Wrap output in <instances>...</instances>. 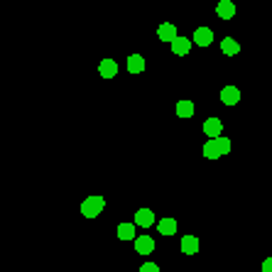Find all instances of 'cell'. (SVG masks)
<instances>
[{"mask_svg":"<svg viewBox=\"0 0 272 272\" xmlns=\"http://www.w3.org/2000/svg\"><path fill=\"white\" fill-rule=\"evenodd\" d=\"M103 209H106V199H103V196H89V199L81 204V213H84L86 218H96Z\"/></svg>","mask_w":272,"mask_h":272,"instance_id":"1","label":"cell"},{"mask_svg":"<svg viewBox=\"0 0 272 272\" xmlns=\"http://www.w3.org/2000/svg\"><path fill=\"white\" fill-rule=\"evenodd\" d=\"M157 37L162 39V42H167V44H172L179 34H177V25H172V22H162L159 27H157Z\"/></svg>","mask_w":272,"mask_h":272,"instance_id":"2","label":"cell"},{"mask_svg":"<svg viewBox=\"0 0 272 272\" xmlns=\"http://www.w3.org/2000/svg\"><path fill=\"white\" fill-rule=\"evenodd\" d=\"M216 15H218L221 20H231V17H236V2H231V0H221V2L216 5Z\"/></svg>","mask_w":272,"mask_h":272,"instance_id":"3","label":"cell"},{"mask_svg":"<svg viewBox=\"0 0 272 272\" xmlns=\"http://www.w3.org/2000/svg\"><path fill=\"white\" fill-rule=\"evenodd\" d=\"M238 101H241V91L236 89V86H223V89H221V103L236 106Z\"/></svg>","mask_w":272,"mask_h":272,"instance_id":"4","label":"cell"},{"mask_svg":"<svg viewBox=\"0 0 272 272\" xmlns=\"http://www.w3.org/2000/svg\"><path fill=\"white\" fill-rule=\"evenodd\" d=\"M204 157L206 159H218V157H223V152H221V145H218V137H209V142L204 145Z\"/></svg>","mask_w":272,"mask_h":272,"instance_id":"5","label":"cell"},{"mask_svg":"<svg viewBox=\"0 0 272 272\" xmlns=\"http://www.w3.org/2000/svg\"><path fill=\"white\" fill-rule=\"evenodd\" d=\"M213 42V32L209 27H196L194 32V44H199V47H209Z\"/></svg>","mask_w":272,"mask_h":272,"instance_id":"6","label":"cell"},{"mask_svg":"<svg viewBox=\"0 0 272 272\" xmlns=\"http://www.w3.org/2000/svg\"><path fill=\"white\" fill-rule=\"evenodd\" d=\"M135 223H137L140 228H150L157 221H154V213H152L150 209H140V211L135 213Z\"/></svg>","mask_w":272,"mask_h":272,"instance_id":"7","label":"cell"},{"mask_svg":"<svg viewBox=\"0 0 272 272\" xmlns=\"http://www.w3.org/2000/svg\"><path fill=\"white\" fill-rule=\"evenodd\" d=\"M135 250H137L140 255H150L152 250H154V238H150V236L135 238Z\"/></svg>","mask_w":272,"mask_h":272,"instance_id":"8","label":"cell"},{"mask_svg":"<svg viewBox=\"0 0 272 272\" xmlns=\"http://www.w3.org/2000/svg\"><path fill=\"white\" fill-rule=\"evenodd\" d=\"M98 74H101L103 79H113V76L118 74V64L113 59H103L98 64Z\"/></svg>","mask_w":272,"mask_h":272,"instance_id":"9","label":"cell"},{"mask_svg":"<svg viewBox=\"0 0 272 272\" xmlns=\"http://www.w3.org/2000/svg\"><path fill=\"white\" fill-rule=\"evenodd\" d=\"M172 52H174L177 57H186V54L191 52V42H189L186 37H177V39L172 42Z\"/></svg>","mask_w":272,"mask_h":272,"instance_id":"10","label":"cell"},{"mask_svg":"<svg viewBox=\"0 0 272 272\" xmlns=\"http://www.w3.org/2000/svg\"><path fill=\"white\" fill-rule=\"evenodd\" d=\"M204 133H206V137H218L223 133V123L218 121V118H209V121L204 123Z\"/></svg>","mask_w":272,"mask_h":272,"instance_id":"11","label":"cell"},{"mask_svg":"<svg viewBox=\"0 0 272 272\" xmlns=\"http://www.w3.org/2000/svg\"><path fill=\"white\" fill-rule=\"evenodd\" d=\"M181 253H184V255L199 253V238H196V236H184V238H181Z\"/></svg>","mask_w":272,"mask_h":272,"instance_id":"12","label":"cell"},{"mask_svg":"<svg viewBox=\"0 0 272 272\" xmlns=\"http://www.w3.org/2000/svg\"><path fill=\"white\" fill-rule=\"evenodd\" d=\"M128 71L130 74H142L145 71V59L140 54H130L128 57Z\"/></svg>","mask_w":272,"mask_h":272,"instance_id":"13","label":"cell"},{"mask_svg":"<svg viewBox=\"0 0 272 272\" xmlns=\"http://www.w3.org/2000/svg\"><path fill=\"white\" fill-rule=\"evenodd\" d=\"M221 49H223V54H228V57H236V54L241 52V44H238L233 37H223V42H221Z\"/></svg>","mask_w":272,"mask_h":272,"instance_id":"14","label":"cell"},{"mask_svg":"<svg viewBox=\"0 0 272 272\" xmlns=\"http://www.w3.org/2000/svg\"><path fill=\"white\" fill-rule=\"evenodd\" d=\"M157 228H159L162 236H174L177 233V221L174 218H162V221H157Z\"/></svg>","mask_w":272,"mask_h":272,"instance_id":"15","label":"cell"},{"mask_svg":"<svg viewBox=\"0 0 272 272\" xmlns=\"http://www.w3.org/2000/svg\"><path fill=\"white\" fill-rule=\"evenodd\" d=\"M135 226H137V223H135ZM135 226L128 223V221L121 223V226H118V238H121V241H135Z\"/></svg>","mask_w":272,"mask_h":272,"instance_id":"16","label":"cell"},{"mask_svg":"<svg viewBox=\"0 0 272 272\" xmlns=\"http://www.w3.org/2000/svg\"><path fill=\"white\" fill-rule=\"evenodd\" d=\"M194 111H196V108H194L191 101H179V103H177V116H179V118H186V121H189V118L194 116Z\"/></svg>","mask_w":272,"mask_h":272,"instance_id":"17","label":"cell"},{"mask_svg":"<svg viewBox=\"0 0 272 272\" xmlns=\"http://www.w3.org/2000/svg\"><path fill=\"white\" fill-rule=\"evenodd\" d=\"M218 145H221V152H223V154H228V152H231V140H228V137L218 135Z\"/></svg>","mask_w":272,"mask_h":272,"instance_id":"18","label":"cell"},{"mask_svg":"<svg viewBox=\"0 0 272 272\" xmlns=\"http://www.w3.org/2000/svg\"><path fill=\"white\" fill-rule=\"evenodd\" d=\"M140 272H159V265L157 263H142Z\"/></svg>","mask_w":272,"mask_h":272,"instance_id":"19","label":"cell"},{"mask_svg":"<svg viewBox=\"0 0 272 272\" xmlns=\"http://www.w3.org/2000/svg\"><path fill=\"white\" fill-rule=\"evenodd\" d=\"M263 272H272V258L263 260Z\"/></svg>","mask_w":272,"mask_h":272,"instance_id":"20","label":"cell"}]
</instances>
